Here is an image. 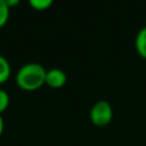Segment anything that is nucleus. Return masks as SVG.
Segmentation results:
<instances>
[{
	"instance_id": "f257e3e1",
	"label": "nucleus",
	"mask_w": 146,
	"mask_h": 146,
	"mask_svg": "<svg viewBox=\"0 0 146 146\" xmlns=\"http://www.w3.org/2000/svg\"><path fill=\"white\" fill-rule=\"evenodd\" d=\"M46 69L38 63H28L17 73V85L25 91H35L45 83Z\"/></svg>"
},
{
	"instance_id": "f03ea898",
	"label": "nucleus",
	"mask_w": 146,
	"mask_h": 146,
	"mask_svg": "<svg viewBox=\"0 0 146 146\" xmlns=\"http://www.w3.org/2000/svg\"><path fill=\"white\" fill-rule=\"evenodd\" d=\"M90 118L95 126L103 127L110 123L113 118V109L111 105L106 100H99L94 104V106L90 110Z\"/></svg>"
},
{
	"instance_id": "7ed1b4c3",
	"label": "nucleus",
	"mask_w": 146,
	"mask_h": 146,
	"mask_svg": "<svg viewBox=\"0 0 146 146\" xmlns=\"http://www.w3.org/2000/svg\"><path fill=\"white\" fill-rule=\"evenodd\" d=\"M67 81V76L62 69L59 68H53L50 71H46V80L45 83L50 87H62Z\"/></svg>"
},
{
	"instance_id": "20e7f679",
	"label": "nucleus",
	"mask_w": 146,
	"mask_h": 146,
	"mask_svg": "<svg viewBox=\"0 0 146 146\" xmlns=\"http://www.w3.org/2000/svg\"><path fill=\"white\" fill-rule=\"evenodd\" d=\"M135 45H136V49L140 55L146 58V26L140 28V31L137 32Z\"/></svg>"
},
{
	"instance_id": "39448f33",
	"label": "nucleus",
	"mask_w": 146,
	"mask_h": 146,
	"mask_svg": "<svg viewBox=\"0 0 146 146\" xmlns=\"http://www.w3.org/2000/svg\"><path fill=\"white\" fill-rule=\"evenodd\" d=\"M10 76V64L3 55H0V83H4Z\"/></svg>"
},
{
	"instance_id": "423d86ee",
	"label": "nucleus",
	"mask_w": 146,
	"mask_h": 146,
	"mask_svg": "<svg viewBox=\"0 0 146 146\" xmlns=\"http://www.w3.org/2000/svg\"><path fill=\"white\" fill-rule=\"evenodd\" d=\"M9 19V7L4 3V0H0V28L5 25Z\"/></svg>"
},
{
	"instance_id": "0eeeda50",
	"label": "nucleus",
	"mask_w": 146,
	"mask_h": 146,
	"mask_svg": "<svg viewBox=\"0 0 146 146\" xmlns=\"http://www.w3.org/2000/svg\"><path fill=\"white\" fill-rule=\"evenodd\" d=\"M31 4V7L35 8L37 10H45L48 8H50V5L53 4L54 0H28Z\"/></svg>"
},
{
	"instance_id": "6e6552de",
	"label": "nucleus",
	"mask_w": 146,
	"mask_h": 146,
	"mask_svg": "<svg viewBox=\"0 0 146 146\" xmlns=\"http://www.w3.org/2000/svg\"><path fill=\"white\" fill-rule=\"evenodd\" d=\"M9 94L5 90H0V114L8 108L9 105Z\"/></svg>"
},
{
	"instance_id": "1a4fd4ad",
	"label": "nucleus",
	"mask_w": 146,
	"mask_h": 146,
	"mask_svg": "<svg viewBox=\"0 0 146 146\" xmlns=\"http://www.w3.org/2000/svg\"><path fill=\"white\" fill-rule=\"evenodd\" d=\"M4 3L8 5L9 8H13L15 7V5H18L21 3V0H4Z\"/></svg>"
},
{
	"instance_id": "9d476101",
	"label": "nucleus",
	"mask_w": 146,
	"mask_h": 146,
	"mask_svg": "<svg viewBox=\"0 0 146 146\" xmlns=\"http://www.w3.org/2000/svg\"><path fill=\"white\" fill-rule=\"evenodd\" d=\"M3 131H4V121H3V117L0 114V136H1Z\"/></svg>"
}]
</instances>
